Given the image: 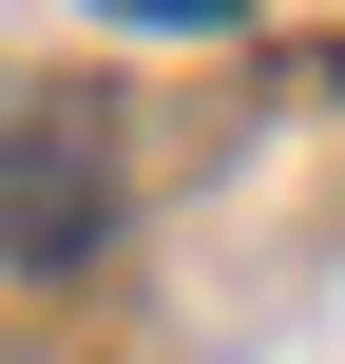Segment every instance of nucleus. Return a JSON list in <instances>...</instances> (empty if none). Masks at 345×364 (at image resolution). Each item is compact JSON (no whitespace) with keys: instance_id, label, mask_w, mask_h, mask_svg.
<instances>
[{"instance_id":"f03ea898","label":"nucleus","mask_w":345,"mask_h":364,"mask_svg":"<svg viewBox=\"0 0 345 364\" xmlns=\"http://www.w3.org/2000/svg\"><path fill=\"white\" fill-rule=\"evenodd\" d=\"M115 19H173V38H211V19H230V0H115Z\"/></svg>"},{"instance_id":"f257e3e1","label":"nucleus","mask_w":345,"mask_h":364,"mask_svg":"<svg viewBox=\"0 0 345 364\" xmlns=\"http://www.w3.org/2000/svg\"><path fill=\"white\" fill-rule=\"evenodd\" d=\"M96 192H115V173H96V115H38V134H0V250H19V269H58V250L96 230Z\"/></svg>"}]
</instances>
